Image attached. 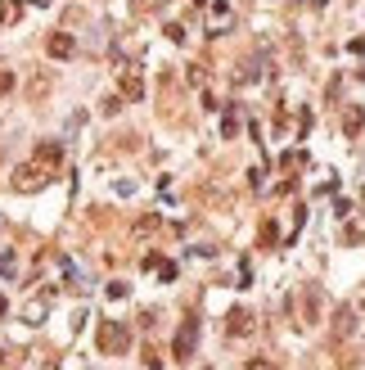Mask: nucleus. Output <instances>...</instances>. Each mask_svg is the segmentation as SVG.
<instances>
[{
  "label": "nucleus",
  "instance_id": "nucleus-11",
  "mask_svg": "<svg viewBox=\"0 0 365 370\" xmlns=\"http://www.w3.org/2000/svg\"><path fill=\"white\" fill-rule=\"evenodd\" d=\"M14 95V68H0V100Z\"/></svg>",
  "mask_w": 365,
  "mask_h": 370
},
{
  "label": "nucleus",
  "instance_id": "nucleus-13",
  "mask_svg": "<svg viewBox=\"0 0 365 370\" xmlns=\"http://www.w3.org/2000/svg\"><path fill=\"white\" fill-rule=\"evenodd\" d=\"M41 95H45V72H41V77H32V100H41Z\"/></svg>",
  "mask_w": 365,
  "mask_h": 370
},
{
  "label": "nucleus",
  "instance_id": "nucleus-8",
  "mask_svg": "<svg viewBox=\"0 0 365 370\" xmlns=\"http://www.w3.org/2000/svg\"><path fill=\"white\" fill-rule=\"evenodd\" d=\"M18 18H23V0H0V27L18 23Z\"/></svg>",
  "mask_w": 365,
  "mask_h": 370
},
{
  "label": "nucleus",
  "instance_id": "nucleus-1",
  "mask_svg": "<svg viewBox=\"0 0 365 370\" xmlns=\"http://www.w3.org/2000/svg\"><path fill=\"white\" fill-rule=\"evenodd\" d=\"M50 176H54V167L41 163V158H32V163L14 167V190H18V194H36V190L50 185Z\"/></svg>",
  "mask_w": 365,
  "mask_h": 370
},
{
  "label": "nucleus",
  "instance_id": "nucleus-6",
  "mask_svg": "<svg viewBox=\"0 0 365 370\" xmlns=\"http://www.w3.org/2000/svg\"><path fill=\"white\" fill-rule=\"evenodd\" d=\"M36 158L50 163V167H59L63 163V145H59V140H41V145H36Z\"/></svg>",
  "mask_w": 365,
  "mask_h": 370
},
{
  "label": "nucleus",
  "instance_id": "nucleus-10",
  "mask_svg": "<svg viewBox=\"0 0 365 370\" xmlns=\"http://www.w3.org/2000/svg\"><path fill=\"white\" fill-rule=\"evenodd\" d=\"M334 330H339V339L357 330V316H352V307H343V311H339V321H334Z\"/></svg>",
  "mask_w": 365,
  "mask_h": 370
},
{
  "label": "nucleus",
  "instance_id": "nucleus-12",
  "mask_svg": "<svg viewBox=\"0 0 365 370\" xmlns=\"http://www.w3.org/2000/svg\"><path fill=\"white\" fill-rule=\"evenodd\" d=\"M221 131H226V136H235V131H239V113H235V109L226 113V122H221Z\"/></svg>",
  "mask_w": 365,
  "mask_h": 370
},
{
  "label": "nucleus",
  "instance_id": "nucleus-14",
  "mask_svg": "<svg viewBox=\"0 0 365 370\" xmlns=\"http://www.w3.org/2000/svg\"><path fill=\"white\" fill-rule=\"evenodd\" d=\"M244 370H275V366H271V362H266V357H253V362H248Z\"/></svg>",
  "mask_w": 365,
  "mask_h": 370
},
{
  "label": "nucleus",
  "instance_id": "nucleus-4",
  "mask_svg": "<svg viewBox=\"0 0 365 370\" xmlns=\"http://www.w3.org/2000/svg\"><path fill=\"white\" fill-rule=\"evenodd\" d=\"M194 344H199V321L189 316L185 325L176 330V344H171V357H176V362H189V357H194Z\"/></svg>",
  "mask_w": 365,
  "mask_h": 370
},
{
  "label": "nucleus",
  "instance_id": "nucleus-9",
  "mask_svg": "<svg viewBox=\"0 0 365 370\" xmlns=\"http://www.w3.org/2000/svg\"><path fill=\"white\" fill-rule=\"evenodd\" d=\"M226 330H230V334H248V330H253V316H248V311H230Z\"/></svg>",
  "mask_w": 365,
  "mask_h": 370
},
{
  "label": "nucleus",
  "instance_id": "nucleus-2",
  "mask_svg": "<svg viewBox=\"0 0 365 370\" xmlns=\"http://www.w3.org/2000/svg\"><path fill=\"white\" fill-rule=\"evenodd\" d=\"M95 344H100L104 357H122L131 348V334L127 325H118V321H100V330H95Z\"/></svg>",
  "mask_w": 365,
  "mask_h": 370
},
{
  "label": "nucleus",
  "instance_id": "nucleus-5",
  "mask_svg": "<svg viewBox=\"0 0 365 370\" xmlns=\"http://www.w3.org/2000/svg\"><path fill=\"white\" fill-rule=\"evenodd\" d=\"M45 54H50V59H72V54H77V36L72 32H50V36H45Z\"/></svg>",
  "mask_w": 365,
  "mask_h": 370
},
{
  "label": "nucleus",
  "instance_id": "nucleus-7",
  "mask_svg": "<svg viewBox=\"0 0 365 370\" xmlns=\"http://www.w3.org/2000/svg\"><path fill=\"white\" fill-rule=\"evenodd\" d=\"M343 131H348V136H361L365 131V109L361 104H352V109L343 113Z\"/></svg>",
  "mask_w": 365,
  "mask_h": 370
},
{
  "label": "nucleus",
  "instance_id": "nucleus-3",
  "mask_svg": "<svg viewBox=\"0 0 365 370\" xmlns=\"http://www.w3.org/2000/svg\"><path fill=\"white\" fill-rule=\"evenodd\" d=\"M118 91H122V100H127V104L145 100V77H140L136 63H122V68H118Z\"/></svg>",
  "mask_w": 365,
  "mask_h": 370
}]
</instances>
